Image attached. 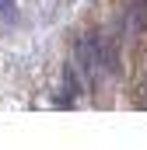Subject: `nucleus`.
Masks as SVG:
<instances>
[{"instance_id":"1","label":"nucleus","mask_w":147,"mask_h":150,"mask_svg":"<svg viewBox=\"0 0 147 150\" xmlns=\"http://www.w3.org/2000/svg\"><path fill=\"white\" fill-rule=\"evenodd\" d=\"M77 67L91 87L98 84V77H105V70H102V35L98 32H88L77 42Z\"/></svg>"},{"instance_id":"2","label":"nucleus","mask_w":147,"mask_h":150,"mask_svg":"<svg viewBox=\"0 0 147 150\" xmlns=\"http://www.w3.org/2000/svg\"><path fill=\"white\" fill-rule=\"evenodd\" d=\"M63 87H67V94H81V80H77V70H74L70 63H67V67H63Z\"/></svg>"},{"instance_id":"3","label":"nucleus","mask_w":147,"mask_h":150,"mask_svg":"<svg viewBox=\"0 0 147 150\" xmlns=\"http://www.w3.org/2000/svg\"><path fill=\"white\" fill-rule=\"evenodd\" d=\"M11 11H14V0H0V18H7Z\"/></svg>"}]
</instances>
